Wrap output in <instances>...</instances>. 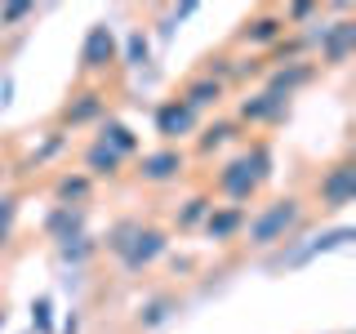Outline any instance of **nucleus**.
I'll return each instance as SVG.
<instances>
[{
  "mask_svg": "<svg viewBox=\"0 0 356 334\" xmlns=\"http://www.w3.org/2000/svg\"><path fill=\"white\" fill-rule=\"evenodd\" d=\"M272 174H276L272 143H267V138H250V143H241L232 156H222L205 187H209V196H214L218 205L250 209L254 200L263 196V187L272 183Z\"/></svg>",
  "mask_w": 356,
  "mask_h": 334,
  "instance_id": "nucleus-1",
  "label": "nucleus"
},
{
  "mask_svg": "<svg viewBox=\"0 0 356 334\" xmlns=\"http://www.w3.org/2000/svg\"><path fill=\"white\" fill-rule=\"evenodd\" d=\"M307 232V196L303 192H285V196H267L245 223V254H276L281 245L298 241Z\"/></svg>",
  "mask_w": 356,
  "mask_h": 334,
  "instance_id": "nucleus-2",
  "label": "nucleus"
},
{
  "mask_svg": "<svg viewBox=\"0 0 356 334\" xmlns=\"http://www.w3.org/2000/svg\"><path fill=\"white\" fill-rule=\"evenodd\" d=\"M187 174H192V156H187V148H165V143H156V148H143L129 161V178L138 187H152V192L178 187Z\"/></svg>",
  "mask_w": 356,
  "mask_h": 334,
  "instance_id": "nucleus-3",
  "label": "nucleus"
},
{
  "mask_svg": "<svg viewBox=\"0 0 356 334\" xmlns=\"http://www.w3.org/2000/svg\"><path fill=\"white\" fill-rule=\"evenodd\" d=\"M356 200V156L352 148H343L334 161L321 165L316 183H312V196H307V209L316 205L321 214H339Z\"/></svg>",
  "mask_w": 356,
  "mask_h": 334,
  "instance_id": "nucleus-4",
  "label": "nucleus"
},
{
  "mask_svg": "<svg viewBox=\"0 0 356 334\" xmlns=\"http://www.w3.org/2000/svg\"><path fill=\"white\" fill-rule=\"evenodd\" d=\"M120 72V40L107 22H89L85 40H81V54H76V81H89V85H107L111 76Z\"/></svg>",
  "mask_w": 356,
  "mask_h": 334,
  "instance_id": "nucleus-5",
  "label": "nucleus"
},
{
  "mask_svg": "<svg viewBox=\"0 0 356 334\" xmlns=\"http://www.w3.org/2000/svg\"><path fill=\"white\" fill-rule=\"evenodd\" d=\"M111 116V89L107 85H89V81H76L72 94L63 98V107L54 111V125L63 134H76V129H94Z\"/></svg>",
  "mask_w": 356,
  "mask_h": 334,
  "instance_id": "nucleus-6",
  "label": "nucleus"
},
{
  "mask_svg": "<svg viewBox=\"0 0 356 334\" xmlns=\"http://www.w3.org/2000/svg\"><path fill=\"white\" fill-rule=\"evenodd\" d=\"M307 40H312V58H316L321 72H334V67H348L352 63V54H356V18L352 14H330L316 22V27L307 31Z\"/></svg>",
  "mask_w": 356,
  "mask_h": 334,
  "instance_id": "nucleus-7",
  "label": "nucleus"
},
{
  "mask_svg": "<svg viewBox=\"0 0 356 334\" xmlns=\"http://www.w3.org/2000/svg\"><path fill=\"white\" fill-rule=\"evenodd\" d=\"M170 245H174V232L165 228L161 218H143V228L134 232V241L125 245V254H120V276H147L156 263L165 259V254H170Z\"/></svg>",
  "mask_w": 356,
  "mask_h": 334,
  "instance_id": "nucleus-8",
  "label": "nucleus"
},
{
  "mask_svg": "<svg viewBox=\"0 0 356 334\" xmlns=\"http://www.w3.org/2000/svg\"><path fill=\"white\" fill-rule=\"evenodd\" d=\"M285 18H281V9L276 5H263V9H254V14H245L236 22V31H232V40H227V49L232 54H267L276 40L285 36Z\"/></svg>",
  "mask_w": 356,
  "mask_h": 334,
  "instance_id": "nucleus-9",
  "label": "nucleus"
},
{
  "mask_svg": "<svg viewBox=\"0 0 356 334\" xmlns=\"http://www.w3.org/2000/svg\"><path fill=\"white\" fill-rule=\"evenodd\" d=\"M232 120L241 129H276L289 120V98L272 94V89H245V94L232 103Z\"/></svg>",
  "mask_w": 356,
  "mask_h": 334,
  "instance_id": "nucleus-10",
  "label": "nucleus"
},
{
  "mask_svg": "<svg viewBox=\"0 0 356 334\" xmlns=\"http://www.w3.org/2000/svg\"><path fill=\"white\" fill-rule=\"evenodd\" d=\"M245 143V129L236 125L232 116H209V120H200V129L192 134V161H222V156H232Z\"/></svg>",
  "mask_w": 356,
  "mask_h": 334,
  "instance_id": "nucleus-11",
  "label": "nucleus"
},
{
  "mask_svg": "<svg viewBox=\"0 0 356 334\" xmlns=\"http://www.w3.org/2000/svg\"><path fill=\"white\" fill-rule=\"evenodd\" d=\"M152 129H156V138H161L165 148H183V143H192V134L200 129V116H196V111L183 103V98L165 94L161 103H156Z\"/></svg>",
  "mask_w": 356,
  "mask_h": 334,
  "instance_id": "nucleus-12",
  "label": "nucleus"
},
{
  "mask_svg": "<svg viewBox=\"0 0 356 334\" xmlns=\"http://www.w3.org/2000/svg\"><path fill=\"white\" fill-rule=\"evenodd\" d=\"M316 81H321L316 58H298V63H267V72H263V89H272V94H281V98L303 94V89H312Z\"/></svg>",
  "mask_w": 356,
  "mask_h": 334,
  "instance_id": "nucleus-13",
  "label": "nucleus"
},
{
  "mask_svg": "<svg viewBox=\"0 0 356 334\" xmlns=\"http://www.w3.org/2000/svg\"><path fill=\"white\" fill-rule=\"evenodd\" d=\"M227 94H232L227 85L209 81V76H200V72L183 76V85L174 89V98H183V103L192 107L200 120H205V116H218V111H222V103H227Z\"/></svg>",
  "mask_w": 356,
  "mask_h": 334,
  "instance_id": "nucleus-14",
  "label": "nucleus"
},
{
  "mask_svg": "<svg viewBox=\"0 0 356 334\" xmlns=\"http://www.w3.org/2000/svg\"><path fill=\"white\" fill-rule=\"evenodd\" d=\"M40 237L58 250V245L76 241V237H89V209L81 205H49L40 218Z\"/></svg>",
  "mask_w": 356,
  "mask_h": 334,
  "instance_id": "nucleus-15",
  "label": "nucleus"
},
{
  "mask_svg": "<svg viewBox=\"0 0 356 334\" xmlns=\"http://www.w3.org/2000/svg\"><path fill=\"white\" fill-rule=\"evenodd\" d=\"M218 200L209 196V187L200 183V187H192L187 196H178V205L170 209V223L165 228L170 232H178V237H196L200 228H205V218H209V209H214Z\"/></svg>",
  "mask_w": 356,
  "mask_h": 334,
  "instance_id": "nucleus-16",
  "label": "nucleus"
},
{
  "mask_svg": "<svg viewBox=\"0 0 356 334\" xmlns=\"http://www.w3.org/2000/svg\"><path fill=\"white\" fill-rule=\"evenodd\" d=\"M245 223H250V209L241 205H214L205 218V228H200V237H205L214 250H227V245H236L245 237Z\"/></svg>",
  "mask_w": 356,
  "mask_h": 334,
  "instance_id": "nucleus-17",
  "label": "nucleus"
},
{
  "mask_svg": "<svg viewBox=\"0 0 356 334\" xmlns=\"http://www.w3.org/2000/svg\"><path fill=\"white\" fill-rule=\"evenodd\" d=\"M183 312V299L174 294V289H156L152 299H143L138 312H134V330H143V334H161L170 321Z\"/></svg>",
  "mask_w": 356,
  "mask_h": 334,
  "instance_id": "nucleus-18",
  "label": "nucleus"
},
{
  "mask_svg": "<svg viewBox=\"0 0 356 334\" xmlns=\"http://www.w3.org/2000/svg\"><path fill=\"white\" fill-rule=\"evenodd\" d=\"M76 170L89 174L94 183H120V178L129 174V161H120L116 152H107L103 143H94V138H89L85 148H81V161H76Z\"/></svg>",
  "mask_w": 356,
  "mask_h": 334,
  "instance_id": "nucleus-19",
  "label": "nucleus"
},
{
  "mask_svg": "<svg viewBox=\"0 0 356 334\" xmlns=\"http://www.w3.org/2000/svg\"><path fill=\"white\" fill-rule=\"evenodd\" d=\"M49 196H54V205H81V209H89L94 196H98V183L89 174H81V170H58L49 178Z\"/></svg>",
  "mask_w": 356,
  "mask_h": 334,
  "instance_id": "nucleus-20",
  "label": "nucleus"
},
{
  "mask_svg": "<svg viewBox=\"0 0 356 334\" xmlns=\"http://www.w3.org/2000/svg\"><path fill=\"white\" fill-rule=\"evenodd\" d=\"M94 143H103L107 152H116L120 161H134V156L143 152V134L129 125V120L120 116H107L103 125H94Z\"/></svg>",
  "mask_w": 356,
  "mask_h": 334,
  "instance_id": "nucleus-21",
  "label": "nucleus"
},
{
  "mask_svg": "<svg viewBox=\"0 0 356 334\" xmlns=\"http://www.w3.org/2000/svg\"><path fill=\"white\" fill-rule=\"evenodd\" d=\"M67 143H72V134H63L58 125H49V129L40 134V143L31 148L27 161H14V178L31 174V170H36V174H40V170H49V165H54V161H58V156L67 152Z\"/></svg>",
  "mask_w": 356,
  "mask_h": 334,
  "instance_id": "nucleus-22",
  "label": "nucleus"
},
{
  "mask_svg": "<svg viewBox=\"0 0 356 334\" xmlns=\"http://www.w3.org/2000/svg\"><path fill=\"white\" fill-rule=\"evenodd\" d=\"M143 218H147V214H138V209H129V214L111 218L107 232L98 237V254H107V259H120V254H125V245L134 241V232L143 228Z\"/></svg>",
  "mask_w": 356,
  "mask_h": 334,
  "instance_id": "nucleus-23",
  "label": "nucleus"
},
{
  "mask_svg": "<svg viewBox=\"0 0 356 334\" xmlns=\"http://www.w3.org/2000/svg\"><path fill=\"white\" fill-rule=\"evenodd\" d=\"M120 67L125 72H147L152 67V31L147 27H129L120 36Z\"/></svg>",
  "mask_w": 356,
  "mask_h": 334,
  "instance_id": "nucleus-24",
  "label": "nucleus"
},
{
  "mask_svg": "<svg viewBox=\"0 0 356 334\" xmlns=\"http://www.w3.org/2000/svg\"><path fill=\"white\" fill-rule=\"evenodd\" d=\"M18 218H22V192H18V187H5V192H0V254L14 245Z\"/></svg>",
  "mask_w": 356,
  "mask_h": 334,
  "instance_id": "nucleus-25",
  "label": "nucleus"
},
{
  "mask_svg": "<svg viewBox=\"0 0 356 334\" xmlns=\"http://www.w3.org/2000/svg\"><path fill=\"white\" fill-rule=\"evenodd\" d=\"M54 259H58L63 267H72V272H81V267H89L98 259V241L94 237H76V241H67L54 250Z\"/></svg>",
  "mask_w": 356,
  "mask_h": 334,
  "instance_id": "nucleus-26",
  "label": "nucleus"
},
{
  "mask_svg": "<svg viewBox=\"0 0 356 334\" xmlns=\"http://www.w3.org/2000/svg\"><path fill=\"white\" fill-rule=\"evenodd\" d=\"M36 5H0V36H27V22H36Z\"/></svg>",
  "mask_w": 356,
  "mask_h": 334,
  "instance_id": "nucleus-27",
  "label": "nucleus"
},
{
  "mask_svg": "<svg viewBox=\"0 0 356 334\" xmlns=\"http://www.w3.org/2000/svg\"><path fill=\"white\" fill-rule=\"evenodd\" d=\"M232 63H236V54H232V49H214V54H205V58L196 63V72L232 89Z\"/></svg>",
  "mask_w": 356,
  "mask_h": 334,
  "instance_id": "nucleus-28",
  "label": "nucleus"
},
{
  "mask_svg": "<svg viewBox=\"0 0 356 334\" xmlns=\"http://www.w3.org/2000/svg\"><path fill=\"white\" fill-rule=\"evenodd\" d=\"M156 14L165 18L161 27H156V36H161V45H165V40L174 36V27H178V22H187V18L196 14V5H165V9H156Z\"/></svg>",
  "mask_w": 356,
  "mask_h": 334,
  "instance_id": "nucleus-29",
  "label": "nucleus"
},
{
  "mask_svg": "<svg viewBox=\"0 0 356 334\" xmlns=\"http://www.w3.org/2000/svg\"><path fill=\"white\" fill-rule=\"evenodd\" d=\"M31 334H54V299L49 294L31 299Z\"/></svg>",
  "mask_w": 356,
  "mask_h": 334,
  "instance_id": "nucleus-30",
  "label": "nucleus"
},
{
  "mask_svg": "<svg viewBox=\"0 0 356 334\" xmlns=\"http://www.w3.org/2000/svg\"><path fill=\"white\" fill-rule=\"evenodd\" d=\"M9 183H14V161H5V156H0V192H5Z\"/></svg>",
  "mask_w": 356,
  "mask_h": 334,
  "instance_id": "nucleus-31",
  "label": "nucleus"
},
{
  "mask_svg": "<svg viewBox=\"0 0 356 334\" xmlns=\"http://www.w3.org/2000/svg\"><path fill=\"white\" fill-rule=\"evenodd\" d=\"M63 334H81V312H67V321H63Z\"/></svg>",
  "mask_w": 356,
  "mask_h": 334,
  "instance_id": "nucleus-32",
  "label": "nucleus"
},
{
  "mask_svg": "<svg viewBox=\"0 0 356 334\" xmlns=\"http://www.w3.org/2000/svg\"><path fill=\"white\" fill-rule=\"evenodd\" d=\"M9 103H14V81L5 76V85H0V107H9Z\"/></svg>",
  "mask_w": 356,
  "mask_h": 334,
  "instance_id": "nucleus-33",
  "label": "nucleus"
},
{
  "mask_svg": "<svg viewBox=\"0 0 356 334\" xmlns=\"http://www.w3.org/2000/svg\"><path fill=\"white\" fill-rule=\"evenodd\" d=\"M0 330H5V308H0Z\"/></svg>",
  "mask_w": 356,
  "mask_h": 334,
  "instance_id": "nucleus-34",
  "label": "nucleus"
},
{
  "mask_svg": "<svg viewBox=\"0 0 356 334\" xmlns=\"http://www.w3.org/2000/svg\"><path fill=\"white\" fill-rule=\"evenodd\" d=\"M339 334H348V330H339Z\"/></svg>",
  "mask_w": 356,
  "mask_h": 334,
  "instance_id": "nucleus-35",
  "label": "nucleus"
}]
</instances>
